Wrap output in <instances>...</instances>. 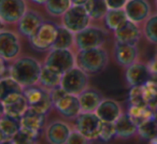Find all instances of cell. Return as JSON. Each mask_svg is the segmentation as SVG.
Returning <instances> with one entry per match:
<instances>
[{"label": "cell", "mask_w": 157, "mask_h": 144, "mask_svg": "<svg viewBox=\"0 0 157 144\" xmlns=\"http://www.w3.org/2000/svg\"><path fill=\"white\" fill-rule=\"evenodd\" d=\"M88 141H90V140H88L85 135H83L81 132H80V131L75 129V130L71 131L67 143H70V144H85V143H87Z\"/></svg>", "instance_id": "d590c367"}, {"label": "cell", "mask_w": 157, "mask_h": 144, "mask_svg": "<svg viewBox=\"0 0 157 144\" xmlns=\"http://www.w3.org/2000/svg\"><path fill=\"white\" fill-rule=\"evenodd\" d=\"M115 128L116 137L128 138L138 131V125L136 124L135 120L131 118V116L128 113H122V115L116 119Z\"/></svg>", "instance_id": "603a6c76"}, {"label": "cell", "mask_w": 157, "mask_h": 144, "mask_svg": "<svg viewBox=\"0 0 157 144\" xmlns=\"http://www.w3.org/2000/svg\"><path fill=\"white\" fill-rule=\"evenodd\" d=\"M24 94V87L12 77L1 78L0 80V99L1 104L10 102Z\"/></svg>", "instance_id": "4fadbf2b"}, {"label": "cell", "mask_w": 157, "mask_h": 144, "mask_svg": "<svg viewBox=\"0 0 157 144\" xmlns=\"http://www.w3.org/2000/svg\"><path fill=\"white\" fill-rule=\"evenodd\" d=\"M57 28L58 26H56L53 23L43 22L28 37L31 47L39 52L52 50L53 44L56 39Z\"/></svg>", "instance_id": "3957f363"}, {"label": "cell", "mask_w": 157, "mask_h": 144, "mask_svg": "<svg viewBox=\"0 0 157 144\" xmlns=\"http://www.w3.org/2000/svg\"><path fill=\"white\" fill-rule=\"evenodd\" d=\"M128 0H107L109 9H124Z\"/></svg>", "instance_id": "8d00e7d4"}, {"label": "cell", "mask_w": 157, "mask_h": 144, "mask_svg": "<svg viewBox=\"0 0 157 144\" xmlns=\"http://www.w3.org/2000/svg\"><path fill=\"white\" fill-rule=\"evenodd\" d=\"M84 7L93 20H100L105 17L109 11L107 0H87Z\"/></svg>", "instance_id": "4316f807"}, {"label": "cell", "mask_w": 157, "mask_h": 144, "mask_svg": "<svg viewBox=\"0 0 157 144\" xmlns=\"http://www.w3.org/2000/svg\"><path fill=\"white\" fill-rule=\"evenodd\" d=\"M54 107L61 115L66 117H76L82 112L78 96L68 93L54 103Z\"/></svg>", "instance_id": "5bb4252c"}, {"label": "cell", "mask_w": 157, "mask_h": 144, "mask_svg": "<svg viewBox=\"0 0 157 144\" xmlns=\"http://www.w3.org/2000/svg\"><path fill=\"white\" fill-rule=\"evenodd\" d=\"M122 109L116 101L111 99H103L96 110V114L102 122L115 123L116 119L122 115Z\"/></svg>", "instance_id": "ac0fdd59"}, {"label": "cell", "mask_w": 157, "mask_h": 144, "mask_svg": "<svg viewBox=\"0 0 157 144\" xmlns=\"http://www.w3.org/2000/svg\"><path fill=\"white\" fill-rule=\"evenodd\" d=\"M124 9L128 20L137 24L146 21L151 14V6L147 0H128Z\"/></svg>", "instance_id": "7c38bea8"}, {"label": "cell", "mask_w": 157, "mask_h": 144, "mask_svg": "<svg viewBox=\"0 0 157 144\" xmlns=\"http://www.w3.org/2000/svg\"><path fill=\"white\" fill-rule=\"evenodd\" d=\"M1 105H2V114H7V115L17 118L22 117V115L25 113V111L29 108L27 99L24 96V94L18 97V98Z\"/></svg>", "instance_id": "d4e9b609"}, {"label": "cell", "mask_w": 157, "mask_h": 144, "mask_svg": "<svg viewBox=\"0 0 157 144\" xmlns=\"http://www.w3.org/2000/svg\"><path fill=\"white\" fill-rule=\"evenodd\" d=\"M21 128V118L13 117V116L1 114L0 119V135H1V143L10 142L12 143L13 135L20 130Z\"/></svg>", "instance_id": "ffe728a7"}, {"label": "cell", "mask_w": 157, "mask_h": 144, "mask_svg": "<svg viewBox=\"0 0 157 144\" xmlns=\"http://www.w3.org/2000/svg\"><path fill=\"white\" fill-rule=\"evenodd\" d=\"M72 5H82L84 6L86 2H87V0H71Z\"/></svg>", "instance_id": "74e56055"}, {"label": "cell", "mask_w": 157, "mask_h": 144, "mask_svg": "<svg viewBox=\"0 0 157 144\" xmlns=\"http://www.w3.org/2000/svg\"><path fill=\"white\" fill-rule=\"evenodd\" d=\"M44 65L59 74H63L76 66V56H74L71 48H52Z\"/></svg>", "instance_id": "277c9868"}, {"label": "cell", "mask_w": 157, "mask_h": 144, "mask_svg": "<svg viewBox=\"0 0 157 144\" xmlns=\"http://www.w3.org/2000/svg\"><path fill=\"white\" fill-rule=\"evenodd\" d=\"M138 132L145 139H155L157 137V123L155 119H148L138 126Z\"/></svg>", "instance_id": "836d02e7"}, {"label": "cell", "mask_w": 157, "mask_h": 144, "mask_svg": "<svg viewBox=\"0 0 157 144\" xmlns=\"http://www.w3.org/2000/svg\"><path fill=\"white\" fill-rule=\"evenodd\" d=\"M138 57V48L136 44L124 43L116 41L115 43V58L120 65L128 67L136 63Z\"/></svg>", "instance_id": "e0dca14e"}, {"label": "cell", "mask_w": 157, "mask_h": 144, "mask_svg": "<svg viewBox=\"0 0 157 144\" xmlns=\"http://www.w3.org/2000/svg\"><path fill=\"white\" fill-rule=\"evenodd\" d=\"M24 96L26 97L29 107L38 110L41 113L45 114L46 112H48L51 107L54 105L50 89L42 86L41 84L40 86H37V84H35V85L24 87Z\"/></svg>", "instance_id": "52a82bcc"}, {"label": "cell", "mask_w": 157, "mask_h": 144, "mask_svg": "<svg viewBox=\"0 0 157 144\" xmlns=\"http://www.w3.org/2000/svg\"><path fill=\"white\" fill-rule=\"evenodd\" d=\"M61 77H63V74H59L57 72L51 70L50 68H48L45 65H43L41 68L39 84H41L42 86L51 89V88L55 87V86L60 85Z\"/></svg>", "instance_id": "83f0119b"}, {"label": "cell", "mask_w": 157, "mask_h": 144, "mask_svg": "<svg viewBox=\"0 0 157 144\" xmlns=\"http://www.w3.org/2000/svg\"><path fill=\"white\" fill-rule=\"evenodd\" d=\"M75 45V36L74 32L66 28L65 26H58L57 35L52 48H71Z\"/></svg>", "instance_id": "484cf974"}, {"label": "cell", "mask_w": 157, "mask_h": 144, "mask_svg": "<svg viewBox=\"0 0 157 144\" xmlns=\"http://www.w3.org/2000/svg\"><path fill=\"white\" fill-rule=\"evenodd\" d=\"M11 77L23 87L39 83L42 66L37 59L30 56H23L14 59L11 66Z\"/></svg>", "instance_id": "6da1fadb"}, {"label": "cell", "mask_w": 157, "mask_h": 144, "mask_svg": "<svg viewBox=\"0 0 157 144\" xmlns=\"http://www.w3.org/2000/svg\"><path fill=\"white\" fill-rule=\"evenodd\" d=\"M78 100L82 112H96L102 99L97 92L93 89H86L78 95Z\"/></svg>", "instance_id": "cb8c5ba5"}, {"label": "cell", "mask_w": 157, "mask_h": 144, "mask_svg": "<svg viewBox=\"0 0 157 144\" xmlns=\"http://www.w3.org/2000/svg\"><path fill=\"white\" fill-rule=\"evenodd\" d=\"M75 46L81 50H88L101 46L105 41V33L98 27H86L83 30L74 33Z\"/></svg>", "instance_id": "9c48e42d"}, {"label": "cell", "mask_w": 157, "mask_h": 144, "mask_svg": "<svg viewBox=\"0 0 157 144\" xmlns=\"http://www.w3.org/2000/svg\"><path fill=\"white\" fill-rule=\"evenodd\" d=\"M115 135H116L115 123L103 122L102 129H101V133H100V139H102L103 141H109V140H111Z\"/></svg>", "instance_id": "e575fe53"}, {"label": "cell", "mask_w": 157, "mask_h": 144, "mask_svg": "<svg viewBox=\"0 0 157 144\" xmlns=\"http://www.w3.org/2000/svg\"><path fill=\"white\" fill-rule=\"evenodd\" d=\"M127 82L131 86H140L147 83L150 79V70L145 65L141 63H133L128 66L126 70Z\"/></svg>", "instance_id": "2e32d148"}, {"label": "cell", "mask_w": 157, "mask_h": 144, "mask_svg": "<svg viewBox=\"0 0 157 144\" xmlns=\"http://www.w3.org/2000/svg\"><path fill=\"white\" fill-rule=\"evenodd\" d=\"M38 135V131H33L30 129L21 127L20 130L13 135L12 138V143H17V144H28L33 143L36 140Z\"/></svg>", "instance_id": "1f68e13d"}, {"label": "cell", "mask_w": 157, "mask_h": 144, "mask_svg": "<svg viewBox=\"0 0 157 144\" xmlns=\"http://www.w3.org/2000/svg\"><path fill=\"white\" fill-rule=\"evenodd\" d=\"M21 53V42L16 33L10 30L0 31V56L6 60L16 59Z\"/></svg>", "instance_id": "8fae6325"}, {"label": "cell", "mask_w": 157, "mask_h": 144, "mask_svg": "<svg viewBox=\"0 0 157 144\" xmlns=\"http://www.w3.org/2000/svg\"><path fill=\"white\" fill-rule=\"evenodd\" d=\"M71 129L63 122H54L46 128V139L54 144H65L68 142Z\"/></svg>", "instance_id": "d6986e66"}, {"label": "cell", "mask_w": 157, "mask_h": 144, "mask_svg": "<svg viewBox=\"0 0 157 144\" xmlns=\"http://www.w3.org/2000/svg\"><path fill=\"white\" fill-rule=\"evenodd\" d=\"M44 123V113L29 107L21 117V127L38 131L41 129Z\"/></svg>", "instance_id": "7402d4cb"}, {"label": "cell", "mask_w": 157, "mask_h": 144, "mask_svg": "<svg viewBox=\"0 0 157 144\" xmlns=\"http://www.w3.org/2000/svg\"><path fill=\"white\" fill-rule=\"evenodd\" d=\"M128 20L125 9H109L108 13L105 16V25L110 29L115 30L118 26Z\"/></svg>", "instance_id": "f1b7e54d"}, {"label": "cell", "mask_w": 157, "mask_h": 144, "mask_svg": "<svg viewBox=\"0 0 157 144\" xmlns=\"http://www.w3.org/2000/svg\"><path fill=\"white\" fill-rule=\"evenodd\" d=\"M156 6H157V0H156Z\"/></svg>", "instance_id": "ab89813d"}, {"label": "cell", "mask_w": 157, "mask_h": 144, "mask_svg": "<svg viewBox=\"0 0 157 144\" xmlns=\"http://www.w3.org/2000/svg\"><path fill=\"white\" fill-rule=\"evenodd\" d=\"M90 16L82 5H72L63 15V25L76 33L90 26Z\"/></svg>", "instance_id": "ba28073f"}, {"label": "cell", "mask_w": 157, "mask_h": 144, "mask_svg": "<svg viewBox=\"0 0 157 144\" xmlns=\"http://www.w3.org/2000/svg\"><path fill=\"white\" fill-rule=\"evenodd\" d=\"M143 33L151 43L157 44V14L146 20L143 27Z\"/></svg>", "instance_id": "d6a6232c"}, {"label": "cell", "mask_w": 157, "mask_h": 144, "mask_svg": "<svg viewBox=\"0 0 157 144\" xmlns=\"http://www.w3.org/2000/svg\"><path fill=\"white\" fill-rule=\"evenodd\" d=\"M87 73L78 66L68 70L61 77L60 86L68 94L78 96L84 90L87 89Z\"/></svg>", "instance_id": "5b68a950"}, {"label": "cell", "mask_w": 157, "mask_h": 144, "mask_svg": "<svg viewBox=\"0 0 157 144\" xmlns=\"http://www.w3.org/2000/svg\"><path fill=\"white\" fill-rule=\"evenodd\" d=\"M43 23L41 15L33 10H27L23 17L18 21V30L22 35L29 37Z\"/></svg>", "instance_id": "44dd1931"}, {"label": "cell", "mask_w": 157, "mask_h": 144, "mask_svg": "<svg viewBox=\"0 0 157 144\" xmlns=\"http://www.w3.org/2000/svg\"><path fill=\"white\" fill-rule=\"evenodd\" d=\"M33 2H35V3H39V5H45V2L48 1V0H31Z\"/></svg>", "instance_id": "f35d334b"}, {"label": "cell", "mask_w": 157, "mask_h": 144, "mask_svg": "<svg viewBox=\"0 0 157 144\" xmlns=\"http://www.w3.org/2000/svg\"><path fill=\"white\" fill-rule=\"evenodd\" d=\"M26 12L25 0H0V18L2 24L18 23Z\"/></svg>", "instance_id": "30bf717a"}, {"label": "cell", "mask_w": 157, "mask_h": 144, "mask_svg": "<svg viewBox=\"0 0 157 144\" xmlns=\"http://www.w3.org/2000/svg\"><path fill=\"white\" fill-rule=\"evenodd\" d=\"M128 114L131 116V118L135 120V123L138 126L153 118L152 112L147 109L146 105H131Z\"/></svg>", "instance_id": "4dcf8cb0"}, {"label": "cell", "mask_w": 157, "mask_h": 144, "mask_svg": "<svg viewBox=\"0 0 157 144\" xmlns=\"http://www.w3.org/2000/svg\"><path fill=\"white\" fill-rule=\"evenodd\" d=\"M72 6L71 0H48L45 9L53 16H63Z\"/></svg>", "instance_id": "f546056e"}, {"label": "cell", "mask_w": 157, "mask_h": 144, "mask_svg": "<svg viewBox=\"0 0 157 144\" xmlns=\"http://www.w3.org/2000/svg\"><path fill=\"white\" fill-rule=\"evenodd\" d=\"M114 35H115L116 41L118 42L137 44L141 37V31H140L137 23L127 20L114 30Z\"/></svg>", "instance_id": "9a60e30c"}, {"label": "cell", "mask_w": 157, "mask_h": 144, "mask_svg": "<svg viewBox=\"0 0 157 144\" xmlns=\"http://www.w3.org/2000/svg\"><path fill=\"white\" fill-rule=\"evenodd\" d=\"M102 125L103 122L96 112H81L75 117V129L90 141L100 138Z\"/></svg>", "instance_id": "8992f818"}, {"label": "cell", "mask_w": 157, "mask_h": 144, "mask_svg": "<svg viewBox=\"0 0 157 144\" xmlns=\"http://www.w3.org/2000/svg\"><path fill=\"white\" fill-rule=\"evenodd\" d=\"M109 61V57L105 48L101 46L88 50L78 51L76 55V66L80 67L87 74L98 73L103 70Z\"/></svg>", "instance_id": "7a4b0ae2"}]
</instances>
